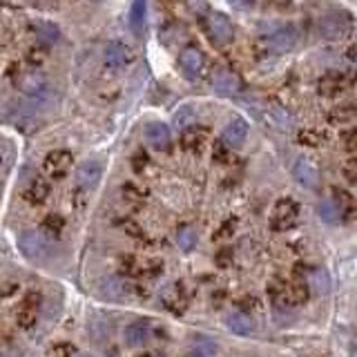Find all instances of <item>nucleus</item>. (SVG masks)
Instances as JSON below:
<instances>
[{
    "instance_id": "1",
    "label": "nucleus",
    "mask_w": 357,
    "mask_h": 357,
    "mask_svg": "<svg viewBox=\"0 0 357 357\" xmlns=\"http://www.w3.org/2000/svg\"><path fill=\"white\" fill-rule=\"evenodd\" d=\"M270 299L277 308H292V306H301L308 299V286L304 281H283V279H274L270 286Z\"/></svg>"
},
{
    "instance_id": "2",
    "label": "nucleus",
    "mask_w": 357,
    "mask_h": 357,
    "mask_svg": "<svg viewBox=\"0 0 357 357\" xmlns=\"http://www.w3.org/2000/svg\"><path fill=\"white\" fill-rule=\"evenodd\" d=\"M41 308H43V292L36 288H30L21 299H18V304L14 308L16 326L23 328V331H32L41 317Z\"/></svg>"
},
{
    "instance_id": "3",
    "label": "nucleus",
    "mask_w": 357,
    "mask_h": 357,
    "mask_svg": "<svg viewBox=\"0 0 357 357\" xmlns=\"http://www.w3.org/2000/svg\"><path fill=\"white\" fill-rule=\"evenodd\" d=\"M100 175H103V166H100V161L89 159V161L80 163L78 166V170H76V188H74V206L78 210H83L85 197L98 186Z\"/></svg>"
},
{
    "instance_id": "4",
    "label": "nucleus",
    "mask_w": 357,
    "mask_h": 357,
    "mask_svg": "<svg viewBox=\"0 0 357 357\" xmlns=\"http://www.w3.org/2000/svg\"><path fill=\"white\" fill-rule=\"evenodd\" d=\"M351 30H353V16L349 12H342V9L328 12L319 21V36L324 41H333V43L342 41L351 34Z\"/></svg>"
},
{
    "instance_id": "5",
    "label": "nucleus",
    "mask_w": 357,
    "mask_h": 357,
    "mask_svg": "<svg viewBox=\"0 0 357 357\" xmlns=\"http://www.w3.org/2000/svg\"><path fill=\"white\" fill-rule=\"evenodd\" d=\"M72 166H74V157H72L69 150H52L43 159V172L50 181L65 179Z\"/></svg>"
},
{
    "instance_id": "6",
    "label": "nucleus",
    "mask_w": 357,
    "mask_h": 357,
    "mask_svg": "<svg viewBox=\"0 0 357 357\" xmlns=\"http://www.w3.org/2000/svg\"><path fill=\"white\" fill-rule=\"evenodd\" d=\"M18 248L32 261H45L50 257V239L43 232H36V230L23 232L21 239H18Z\"/></svg>"
},
{
    "instance_id": "7",
    "label": "nucleus",
    "mask_w": 357,
    "mask_h": 357,
    "mask_svg": "<svg viewBox=\"0 0 357 357\" xmlns=\"http://www.w3.org/2000/svg\"><path fill=\"white\" fill-rule=\"evenodd\" d=\"M204 27L208 36L213 39L217 45H228L232 43L235 39V30H232V23L230 18L221 12H208L206 18H204Z\"/></svg>"
},
{
    "instance_id": "8",
    "label": "nucleus",
    "mask_w": 357,
    "mask_h": 357,
    "mask_svg": "<svg viewBox=\"0 0 357 357\" xmlns=\"http://www.w3.org/2000/svg\"><path fill=\"white\" fill-rule=\"evenodd\" d=\"M121 272L127 279H152L161 272V263L154 259H139L132 255H123Z\"/></svg>"
},
{
    "instance_id": "9",
    "label": "nucleus",
    "mask_w": 357,
    "mask_h": 357,
    "mask_svg": "<svg viewBox=\"0 0 357 357\" xmlns=\"http://www.w3.org/2000/svg\"><path fill=\"white\" fill-rule=\"evenodd\" d=\"M299 219V204L295 199H279L272 208V217H270V226L272 230H290L295 228Z\"/></svg>"
},
{
    "instance_id": "10",
    "label": "nucleus",
    "mask_w": 357,
    "mask_h": 357,
    "mask_svg": "<svg viewBox=\"0 0 357 357\" xmlns=\"http://www.w3.org/2000/svg\"><path fill=\"white\" fill-rule=\"evenodd\" d=\"M21 195H23V201H25L27 206L39 208V206H43L45 201L50 199V195H52V183H50V179L36 175V177H32L30 181L25 183V188H23Z\"/></svg>"
},
{
    "instance_id": "11",
    "label": "nucleus",
    "mask_w": 357,
    "mask_h": 357,
    "mask_svg": "<svg viewBox=\"0 0 357 357\" xmlns=\"http://www.w3.org/2000/svg\"><path fill=\"white\" fill-rule=\"evenodd\" d=\"M266 41L274 54H288L297 45V30L292 25H277L268 32Z\"/></svg>"
},
{
    "instance_id": "12",
    "label": "nucleus",
    "mask_w": 357,
    "mask_h": 357,
    "mask_svg": "<svg viewBox=\"0 0 357 357\" xmlns=\"http://www.w3.org/2000/svg\"><path fill=\"white\" fill-rule=\"evenodd\" d=\"M161 301H163V306H166V310H170V313H175V315L186 313V308L190 306V292L186 288V283L183 281L170 283V286L163 290Z\"/></svg>"
},
{
    "instance_id": "13",
    "label": "nucleus",
    "mask_w": 357,
    "mask_h": 357,
    "mask_svg": "<svg viewBox=\"0 0 357 357\" xmlns=\"http://www.w3.org/2000/svg\"><path fill=\"white\" fill-rule=\"evenodd\" d=\"M132 61H134V52L127 47L125 43L112 41V43L105 45V52H103L105 67H109V69H125L127 65H132Z\"/></svg>"
},
{
    "instance_id": "14",
    "label": "nucleus",
    "mask_w": 357,
    "mask_h": 357,
    "mask_svg": "<svg viewBox=\"0 0 357 357\" xmlns=\"http://www.w3.org/2000/svg\"><path fill=\"white\" fill-rule=\"evenodd\" d=\"M355 83V74H342V72H328L322 78H319L317 89L322 96H337L342 94L344 89H349Z\"/></svg>"
},
{
    "instance_id": "15",
    "label": "nucleus",
    "mask_w": 357,
    "mask_h": 357,
    "mask_svg": "<svg viewBox=\"0 0 357 357\" xmlns=\"http://www.w3.org/2000/svg\"><path fill=\"white\" fill-rule=\"evenodd\" d=\"M123 337L130 349H143V346L154 337V324L148 322V319H136V322H132L125 328Z\"/></svg>"
},
{
    "instance_id": "16",
    "label": "nucleus",
    "mask_w": 357,
    "mask_h": 357,
    "mask_svg": "<svg viewBox=\"0 0 357 357\" xmlns=\"http://www.w3.org/2000/svg\"><path fill=\"white\" fill-rule=\"evenodd\" d=\"M292 177L297 179L299 186H304L308 190L319 188V170L313 161H308L306 157H299L292 166Z\"/></svg>"
},
{
    "instance_id": "17",
    "label": "nucleus",
    "mask_w": 357,
    "mask_h": 357,
    "mask_svg": "<svg viewBox=\"0 0 357 357\" xmlns=\"http://www.w3.org/2000/svg\"><path fill=\"white\" fill-rule=\"evenodd\" d=\"M145 141L150 143V148L159 150V152H166L170 150V143H172V134H170V127L166 123H148L145 125Z\"/></svg>"
},
{
    "instance_id": "18",
    "label": "nucleus",
    "mask_w": 357,
    "mask_h": 357,
    "mask_svg": "<svg viewBox=\"0 0 357 357\" xmlns=\"http://www.w3.org/2000/svg\"><path fill=\"white\" fill-rule=\"evenodd\" d=\"M179 63H181L183 74H186L188 78H197L201 74V69H204V65H206V58H204V54H201V50L186 47L181 52Z\"/></svg>"
},
{
    "instance_id": "19",
    "label": "nucleus",
    "mask_w": 357,
    "mask_h": 357,
    "mask_svg": "<svg viewBox=\"0 0 357 357\" xmlns=\"http://www.w3.org/2000/svg\"><path fill=\"white\" fill-rule=\"evenodd\" d=\"M221 139L228 148H241L246 139H248V123H246L244 118H232V121L224 127Z\"/></svg>"
},
{
    "instance_id": "20",
    "label": "nucleus",
    "mask_w": 357,
    "mask_h": 357,
    "mask_svg": "<svg viewBox=\"0 0 357 357\" xmlns=\"http://www.w3.org/2000/svg\"><path fill=\"white\" fill-rule=\"evenodd\" d=\"M100 292L107 297V299H116V301H121L125 297H130L134 288H132V283L127 281V279H121V277H107L103 279V283H100Z\"/></svg>"
},
{
    "instance_id": "21",
    "label": "nucleus",
    "mask_w": 357,
    "mask_h": 357,
    "mask_svg": "<svg viewBox=\"0 0 357 357\" xmlns=\"http://www.w3.org/2000/svg\"><path fill=\"white\" fill-rule=\"evenodd\" d=\"M213 89L219 96H235V94H239V89H241V78L237 76L235 72H221V74L215 76Z\"/></svg>"
},
{
    "instance_id": "22",
    "label": "nucleus",
    "mask_w": 357,
    "mask_h": 357,
    "mask_svg": "<svg viewBox=\"0 0 357 357\" xmlns=\"http://www.w3.org/2000/svg\"><path fill=\"white\" fill-rule=\"evenodd\" d=\"M206 139H208L206 127L192 125V127H188V130H183V134H181V148L186 152H197V150L204 148Z\"/></svg>"
},
{
    "instance_id": "23",
    "label": "nucleus",
    "mask_w": 357,
    "mask_h": 357,
    "mask_svg": "<svg viewBox=\"0 0 357 357\" xmlns=\"http://www.w3.org/2000/svg\"><path fill=\"white\" fill-rule=\"evenodd\" d=\"M317 213H319V219H322L324 224H331V226H333V224H340L342 219L346 217L342 204H340V201H337L335 197H333V199H324L322 204H319Z\"/></svg>"
},
{
    "instance_id": "24",
    "label": "nucleus",
    "mask_w": 357,
    "mask_h": 357,
    "mask_svg": "<svg viewBox=\"0 0 357 357\" xmlns=\"http://www.w3.org/2000/svg\"><path fill=\"white\" fill-rule=\"evenodd\" d=\"M226 326L230 328V333H235V335H250L252 328H255L252 319L246 313H241V310H235V313L228 315Z\"/></svg>"
},
{
    "instance_id": "25",
    "label": "nucleus",
    "mask_w": 357,
    "mask_h": 357,
    "mask_svg": "<svg viewBox=\"0 0 357 357\" xmlns=\"http://www.w3.org/2000/svg\"><path fill=\"white\" fill-rule=\"evenodd\" d=\"M34 36H36V41L43 43V45H54L58 39H61V32H58V27L50 23V21H39L34 27Z\"/></svg>"
},
{
    "instance_id": "26",
    "label": "nucleus",
    "mask_w": 357,
    "mask_h": 357,
    "mask_svg": "<svg viewBox=\"0 0 357 357\" xmlns=\"http://www.w3.org/2000/svg\"><path fill=\"white\" fill-rule=\"evenodd\" d=\"M145 14H148V0H132V7H130V30L136 36L143 34Z\"/></svg>"
},
{
    "instance_id": "27",
    "label": "nucleus",
    "mask_w": 357,
    "mask_h": 357,
    "mask_svg": "<svg viewBox=\"0 0 357 357\" xmlns=\"http://www.w3.org/2000/svg\"><path fill=\"white\" fill-rule=\"evenodd\" d=\"M217 344L206 335H195L190 340V357H215Z\"/></svg>"
},
{
    "instance_id": "28",
    "label": "nucleus",
    "mask_w": 357,
    "mask_h": 357,
    "mask_svg": "<svg viewBox=\"0 0 357 357\" xmlns=\"http://www.w3.org/2000/svg\"><path fill=\"white\" fill-rule=\"evenodd\" d=\"M43 235H47L50 239H61L63 232H65V219L61 215H47L41 224Z\"/></svg>"
},
{
    "instance_id": "29",
    "label": "nucleus",
    "mask_w": 357,
    "mask_h": 357,
    "mask_svg": "<svg viewBox=\"0 0 357 357\" xmlns=\"http://www.w3.org/2000/svg\"><path fill=\"white\" fill-rule=\"evenodd\" d=\"M357 118V105L349 103V105H340L331 109V114H328V121L333 125H349Z\"/></svg>"
},
{
    "instance_id": "30",
    "label": "nucleus",
    "mask_w": 357,
    "mask_h": 357,
    "mask_svg": "<svg viewBox=\"0 0 357 357\" xmlns=\"http://www.w3.org/2000/svg\"><path fill=\"white\" fill-rule=\"evenodd\" d=\"M177 244L183 252H190L197 246V230L192 226H181L177 232Z\"/></svg>"
},
{
    "instance_id": "31",
    "label": "nucleus",
    "mask_w": 357,
    "mask_h": 357,
    "mask_svg": "<svg viewBox=\"0 0 357 357\" xmlns=\"http://www.w3.org/2000/svg\"><path fill=\"white\" fill-rule=\"evenodd\" d=\"M45 357H76V346L69 342H56L50 346Z\"/></svg>"
},
{
    "instance_id": "32",
    "label": "nucleus",
    "mask_w": 357,
    "mask_h": 357,
    "mask_svg": "<svg viewBox=\"0 0 357 357\" xmlns=\"http://www.w3.org/2000/svg\"><path fill=\"white\" fill-rule=\"evenodd\" d=\"M18 290H21V283H18L14 277H0V299L14 297Z\"/></svg>"
},
{
    "instance_id": "33",
    "label": "nucleus",
    "mask_w": 357,
    "mask_h": 357,
    "mask_svg": "<svg viewBox=\"0 0 357 357\" xmlns=\"http://www.w3.org/2000/svg\"><path fill=\"white\" fill-rule=\"evenodd\" d=\"M123 197L127 201H136V204H139V201H143L145 197H148V192L136 186V183H125V186H123Z\"/></svg>"
},
{
    "instance_id": "34",
    "label": "nucleus",
    "mask_w": 357,
    "mask_h": 357,
    "mask_svg": "<svg viewBox=\"0 0 357 357\" xmlns=\"http://www.w3.org/2000/svg\"><path fill=\"white\" fill-rule=\"evenodd\" d=\"M192 121H195V112H192V107H181L175 116V123H177V127H181V130L192 127Z\"/></svg>"
},
{
    "instance_id": "35",
    "label": "nucleus",
    "mask_w": 357,
    "mask_h": 357,
    "mask_svg": "<svg viewBox=\"0 0 357 357\" xmlns=\"http://www.w3.org/2000/svg\"><path fill=\"white\" fill-rule=\"evenodd\" d=\"M322 141H324V136L319 134L317 130H304L299 134V143L301 145H310V148H317V145Z\"/></svg>"
},
{
    "instance_id": "36",
    "label": "nucleus",
    "mask_w": 357,
    "mask_h": 357,
    "mask_svg": "<svg viewBox=\"0 0 357 357\" xmlns=\"http://www.w3.org/2000/svg\"><path fill=\"white\" fill-rule=\"evenodd\" d=\"M150 166V159H148V154H145L143 150H139L132 157V168H134V172H143L145 168Z\"/></svg>"
},
{
    "instance_id": "37",
    "label": "nucleus",
    "mask_w": 357,
    "mask_h": 357,
    "mask_svg": "<svg viewBox=\"0 0 357 357\" xmlns=\"http://www.w3.org/2000/svg\"><path fill=\"white\" fill-rule=\"evenodd\" d=\"M344 150L349 154H357V130L344 134Z\"/></svg>"
},
{
    "instance_id": "38",
    "label": "nucleus",
    "mask_w": 357,
    "mask_h": 357,
    "mask_svg": "<svg viewBox=\"0 0 357 357\" xmlns=\"http://www.w3.org/2000/svg\"><path fill=\"white\" fill-rule=\"evenodd\" d=\"M344 177L349 179V181H353V183H357V159L349 161L344 166Z\"/></svg>"
},
{
    "instance_id": "39",
    "label": "nucleus",
    "mask_w": 357,
    "mask_h": 357,
    "mask_svg": "<svg viewBox=\"0 0 357 357\" xmlns=\"http://www.w3.org/2000/svg\"><path fill=\"white\" fill-rule=\"evenodd\" d=\"M349 56L357 61V45H353V47H351V52H349Z\"/></svg>"
},
{
    "instance_id": "40",
    "label": "nucleus",
    "mask_w": 357,
    "mask_h": 357,
    "mask_svg": "<svg viewBox=\"0 0 357 357\" xmlns=\"http://www.w3.org/2000/svg\"><path fill=\"white\" fill-rule=\"evenodd\" d=\"M139 357H161L159 353H141Z\"/></svg>"
},
{
    "instance_id": "41",
    "label": "nucleus",
    "mask_w": 357,
    "mask_h": 357,
    "mask_svg": "<svg viewBox=\"0 0 357 357\" xmlns=\"http://www.w3.org/2000/svg\"><path fill=\"white\" fill-rule=\"evenodd\" d=\"M0 357H12V355H7V353H0Z\"/></svg>"
},
{
    "instance_id": "42",
    "label": "nucleus",
    "mask_w": 357,
    "mask_h": 357,
    "mask_svg": "<svg viewBox=\"0 0 357 357\" xmlns=\"http://www.w3.org/2000/svg\"><path fill=\"white\" fill-rule=\"evenodd\" d=\"M76 357H91V355H76Z\"/></svg>"
},
{
    "instance_id": "43",
    "label": "nucleus",
    "mask_w": 357,
    "mask_h": 357,
    "mask_svg": "<svg viewBox=\"0 0 357 357\" xmlns=\"http://www.w3.org/2000/svg\"><path fill=\"white\" fill-rule=\"evenodd\" d=\"M94 3H100V0H94Z\"/></svg>"
}]
</instances>
